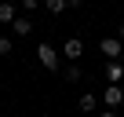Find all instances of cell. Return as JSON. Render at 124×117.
Returning <instances> with one entry per match:
<instances>
[{
	"mask_svg": "<svg viewBox=\"0 0 124 117\" xmlns=\"http://www.w3.org/2000/svg\"><path fill=\"white\" fill-rule=\"evenodd\" d=\"M106 77H109V81L117 84V81L124 77V66H120V62H109V66H106Z\"/></svg>",
	"mask_w": 124,
	"mask_h": 117,
	"instance_id": "cell-9",
	"label": "cell"
},
{
	"mask_svg": "<svg viewBox=\"0 0 124 117\" xmlns=\"http://www.w3.org/2000/svg\"><path fill=\"white\" fill-rule=\"evenodd\" d=\"M120 40H124V22H120Z\"/></svg>",
	"mask_w": 124,
	"mask_h": 117,
	"instance_id": "cell-15",
	"label": "cell"
},
{
	"mask_svg": "<svg viewBox=\"0 0 124 117\" xmlns=\"http://www.w3.org/2000/svg\"><path fill=\"white\" fill-rule=\"evenodd\" d=\"M37 58L44 62V70H51V73H55V70L62 66V62H58V51H55L51 44H40V48H37Z\"/></svg>",
	"mask_w": 124,
	"mask_h": 117,
	"instance_id": "cell-1",
	"label": "cell"
},
{
	"mask_svg": "<svg viewBox=\"0 0 124 117\" xmlns=\"http://www.w3.org/2000/svg\"><path fill=\"white\" fill-rule=\"evenodd\" d=\"M18 18V8L15 4H0V22H15Z\"/></svg>",
	"mask_w": 124,
	"mask_h": 117,
	"instance_id": "cell-7",
	"label": "cell"
},
{
	"mask_svg": "<svg viewBox=\"0 0 124 117\" xmlns=\"http://www.w3.org/2000/svg\"><path fill=\"white\" fill-rule=\"evenodd\" d=\"M62 77H66V81H70V84H77V81H80V77H84V70H80V66H77V62H73V66H66V70H62Z\"/></svg>",
	"mask_w": 124,
	"mask_h": 117,
	"instance_id": "cell-8",
	"label": "cell"
},
{
	"mask_svg": "<svg viewBox=\"0 0 124 117\" xmlns=\"http://www.w3.org/2000/svg\"><path fill=\"white\" fill-rule=\"evenodd\" d=\"M11 26H15V33H18V37H26V33H33V18H26V15H18V18H15Z\"/></svg>",
	"mask_w": 124,
	"mask_h": 117,
	"instance_id": "cell-6",
	"label": "cell"
},
{
	"mask_svg": "<svg viewBox=\"0 0 124 117\" xmlns=\"http://www.w3.org/2000/svg\"><path fill=\"white\" fill-rule=\"evenodd\" d=\"M120 102H124V88L120 84H109L106 88V106H120Z\"/></svg>",
	"mask_w": 124,
	"mask_h": 117,
	"instance_id": "cell-4",
	"label": "cell"
},
{
	"mask_svg": "<svg viewBox=\"0 0 124 117\" xmlns=\"http://www.w3.org/2000/svg\"><path fill=\"white\" fill-rule=\"evenodd\" d=\"M44 8H47L51 15H62V11H66L70 4H66V0H44Z\"/></svg>",
	"mask_w": 124,
	"mask_h": 117,
	"instance_id": "cell-10",
	"label": "cell"
},
{
	"mask_svg": "<svg viewBox=\"0 0 124 117\" xmlns=\"http://www.w3.org/2000/svg\"><path fill=\"white\" fill-rule=\"evenodd\" d=\"M99 117H117V113H113V110H106V113H99Z\"/></svg>",
	"mask_w": 124,
	"mask_h": 117,
	"instance_id": "cell-14",
	"label": "cell"
},
{
	"mask_svg": "<svg viewBox=\"0 0 124 117\" xmlns=\"http://www.w3.org/2000/svg\"><path fill=\"white\" fill-rule=\"evenodd\" d=\"M120 48H124V40H120V37H102V40H99V51H102L106 58H113V62L120 58Z\"/></svg>",
	"mask_w": 124,
	"mask_h": 117,
	"instance_id": "cell-2",
	"label": "cell"
},
{
	"mask_svg": "<svg viewBox=\"0 0 124 117\" xmlns=\"http://www.w3.org/2000/svg\"><path fill=\"white\" fill-rule=\"evenodd\" d=\"M22 8H26V11H37V8H44V4H40V0H22Z\"/></svg>",
	"mask_w": 124,
	"mask_h": 117,
	"instance_id": "cell-12",
	"label": "cell"
},
{
	"mask_svg": "<svg viewBox=\"0 0 124 117\" xmlns=\"http://www.w3.org/2000/svg\"><path fill=\"white\" fill-rule=\"evenodd\" d=\"M77 106H80V113H95V106H99V99H95L91 92H84V95L77 99Z\"/></svg>",
	"mask_w": 124,
	"mask_h": 117,
	"instance_id": "cell-5",
	"label": "cell"
},
{
	"mask_svg": "<svg viewBox=\"0 0 124 117\" xmlns=\"http://www.w3.org/2000/svg\"><path fill=\"white\" fill-rule=\"evenodd\" d=\"M66 4H70V8H80V4H84V0H66Z\"/></svg>",
	"mask_w": 124,
	"mask_h": 117,
	"instance_id": "cell-13",
	"label": "cell"
},
{
	"mask_svg": "<svg viewBox=\"0 0 124 117\" xmlns=\"http://www.w3.org/2000/svg\"><path fill=\"white\" fill-rule=\"evenodd\" d=\"M11 48H15V40H11V37H0V58L11 55Z\"/></svg>",
	"mask_w": 124,
	"mask_h": 117,
	"instance_id": "cell-11",
	"label": "cell"
},
{
	"mask_svg": "<svg viewBox=\"0 0 124 117\" xmlns=\"http://www.w3.org/2000/svg\"><path fill=\"white\" fill-rule=\"evenodd\" d=\"M62 55H66L70 62H77V58L84 55V40H80V37H66V44H62Z\"/></svg>",
	"mask_w": 124,
	"mask_h": 117,
	"instance_id": "cell-3",
	"label": "cell"
}]
</instances>
